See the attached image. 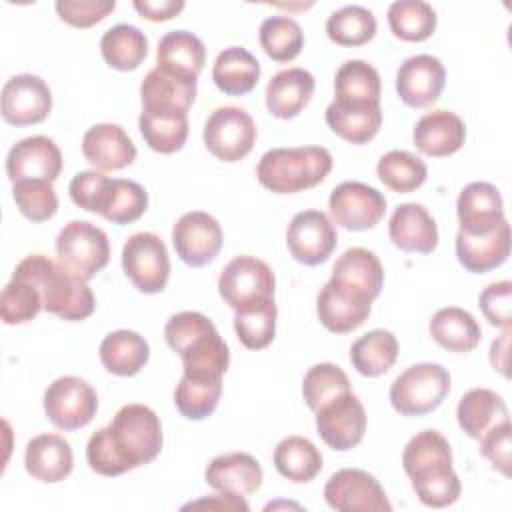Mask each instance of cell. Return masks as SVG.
I'll return each mask as SVG.
<instances>
[{"instance_id":"cell-1","label":"cell","mask_w":512,"mask_h":512,"mask_svg":"<svg viewBox=\"0 0 512 512\" xmlns=\"http://www.w3.org/2000/svg\"><path fill=\"white\" fill-rule=\"evenodd\" d=\"M162 450V424L144 404L122 406L112 422L96 430L86 444V460L100 476H120L150 464Z\"/></svg>"},{"instance_id":"cell-2","label":"cell","mask_w":512,"mask_h":512,"mask_svg":"<svg viewBox=\"0 0 512 512\" xmlns=\"http://www.w3.org/2000/svg\"><path fill=\"white\" fill-rule=\"evenodd\" d=\"M402 468L418 500L428 508H444L458 500L462 484L452 468V448L438 430H422L402 452Z\"/></svg>"},{"instance_id":"cell-3","label":"cell","mask_w":512,"mask_h":512,"mask_svg":"<svg viewBox=\"0 0 512 512\" xmlns=\"http://www.w3.org/2000/svg\"><path fill=\"white\" fill-rule=\"evenodd\" d=\"M166 344L180 354L186 376L222 378L230 366V350L214 322L202 312L172 314L164 326Z\"/></svg>"},{"instance_id":"cell-4","label":"cell","mask_w":512,"mask_h":512,"mask_svg":"<svg viewBox=\"0 0 512 512\" xmlns=\"http://www.w3.org/2000/svg\"><path fill=\"white\" fill-rule=\"evenodd\" d=\"M14 276L32 282L42 296L44 310L66 322L86 320L96 308V298L86 280L44 254H32L20 260Z\"/></svg>"},{"instance_id":"cell-5","label":"cell","mask_w":512,"mask_h":512,"mask_svg":"<svg viewBox=\"0 0 512 512\" xmlns=\"http://www.w3.org/2000/svg\"><path fill=\"white\" fill-rule=\"evenodd\" d=\"M332 170V154L322 146L272 148L256 166L258 182L274 194H296L318 186Z\"/></svg>"},{"instance_id":"cell-6","label":"cell","mask_w":512,"mask_h":512,"mask_svg":"<svg viewBox=\"0 0 512 512\" xmlns=\"http://www.w3.org/2000/svg\"><path fill=\"white\" fill-rule=\"evenodd\" d=\"M450 392V374L440 364L420 362L406 368L390 386V404L402 416L436 410Z\"/></svg>"},{"instance_id":"cell-7","label":"cell","mask_w":512,"mask_h":512,"mask_svg":"<svg viewBox=\"0 0 512 512\" xmlns=\"http://www.w3.org/2000/svg\"><path fill=\"white\" fill-rule=\"evenodd\" d=\"M54 248L58 262L86 282L110 260V242L106 232L86 220L68 222L58 232Z\"/></svg>"},{"instance_id":"cell-8","label":"cell","mask_w":512,"mask_h":512,"mask_svg":"<svg viewBox=\"0 0 512 512\" xmlns=\"http://www.w3.org/2000/svg\"><path fill=\"white\" fill-rule=\"evenodd\" d=\"M122 270L138 292H162L170 276V256L166 244L152 232L132 234L122 248Z\"/></svg>"},{"instance_id":"cell-9","label":"cell","mask_w":512,"mask_h":512,"mask_svg":"<svg viewBox=\"0 0 512 512\" xmlns=\"http://www.w3.org/2000/svg\"><path fill=\"white\" fill-rule=\"evenodd\" d=\"M258 138L252 116L238 106L216 108L204 124V146L222 162H238L250 154Z\"/></svg>"},{"instance_id":"cell-10","label":"cell","mask_w":512,"mask_h":512,"mask_svg":"<svg viewBox=\"0 0 512 512\" xmlns=\"http://www.w3.org/2000/svg\"><path fill=\"white\" fill-rule=\"evenodd\" d=\"M98 410L96 390L78 376H60L44 392L46 418L64 432L84 428Z\"/></svg>"},{"instance_id":"cell-11","label":"cell","mask_w":512,"mask_h":512,"mask_svg":"<svg viewBox=\"0 0 512 512\" xmlns=\"http://www.w3.org/2000/svg\"><path fill=\"white\" fill-rule=\"evenodd\" d=\"M314 414L316 432L332 450L346 452L362 442L366 432V410L352 392L332 398Z\"/></svg>"},{"instance_id":"cell-12","label":"cell","mask_w":512,"mask_h":512,"mask_svg":"<svg viewBox=\"0 0 512 512\" xmlns=\"http://www.w3.org/2000/svg\"><path fill=\"white\" fill-rule=\"evenodd\" d=\"M332 220L352 232L374 228L386 214V198L364 182H342L328 198Z\"/></svg>"},{"instance_id":"cell-13","label":"cell","mask_w":512,"mask_h":512,"mask_svg":"<svg viewBox=\"0 0 512 512\" xmlns=\"http://www.w3.org/2000/svg\"><path fill=\"white\" fill-rule=\"evenodd\" d=\"M324 500L332 510L354 512V510H372V512H390L392 504L380 482L358 468H344L334 472L324 486Z\"/></svg>"},{"instance_id":"cell-14","label":"cell","mask_w":512,"mask_h":512,"mask_svg":"<svg viewBox=\"0 0 512 512\" xmlns=\"http://www.w3.org/2000/svg\"><path fill=\"white\" fill-rule=\"evenodd\" d=\"M338 242L332 220L320 210L298 212L286 230V246L290 256L304 266L324 264Z\"/></svg>"},{"instance_id":"cell-15","label":"cell","mask_w":512,"mask_h":512,"mask_svg":"<svg viewBox=\"0 0 512 512\" xmlns=\"http://www.w3.org/2000/svg\"><path fill=\"white\" fill-rule=\"evenodd\" d=\"M172 244L184 264L202 268L218 256L222 248V228L208 212L192 210L182 214L174 224Z\"/></svg>"},{"instance_id":"cell-16","label":"cell","mask_w":512,"mask_h":512,"mask_svg":"<svg viewBox=\"0 0 512 512\" xmlns=\"http://www.w3.org/2000/svg\"><path fill=\"white\" fill-rule=\"evenodd\" d=\"M372 302L364 292L330 278L316 296V314L326 330L346 334L368 320Z\"/></svg>"},{"instance_id":"cell-17","label":"cell","mask_w":512,"mask_h":512,"mask_svg":"<svg viewBox=\"0 0 512 512\" xmlns=\"http://www.w3.org/2000/svg\"><path fill=\"white\" fill-rule=\"evenodd\" d=\"M274 288H276V278L272 268L256 256L232 258L224 266L218 278L220 298L232 310L256 298L274 296Z\"/></svg>"},{"instance_id":"cell-18","label":"cell","mask_w":512,"mask_h":512,"mask_svg":"<svg viewBox=\"0 0 512 512\" xmlns=\"http://www.w3.org/2000/svg\"><path fill=\"white\" fill-rule=\"evenodd\" d=\"M52 110V92L48 84L34 74H16L6 80L0 98L2 118L12 126H32Z\"/></svg>"},{"instance_id":"cell-19","label":"cell","mask_w":512,"mask_h":512,"mask_svg":"<svg viewBox=\"0 0 512 512\" xmlns=\"http://www.w3.org/2000/svg\"><path fill=\"white\" fill-rule=\"evenodd\" d=\"M446 82L442 62L432 54H416L406 58L396 72V92L410 108H426L434 104Z\"/></svg>"},{"instance_id":"cell-20","label":"cell","mask_w":512,"mask_h":512,"mask_svg":"<svg viewBox=\"0 0 512 512\" xmlns=\"http://www.w3.org/2000/svg\"><path fill=\"white\" fill-rule=\"evenodd\" d=\"M62 170V152L48 136H28L18 140L6 156V174L18 180L54 182Z\"/></svg>"},{"instance_id":"cell-21","label":"cell","mask_w":512,"mask_h":512,"mask_svg":"<svg viewBox=\"0 0 512 512\" xmlns=\"http://www.w3.org/2000/svg\"><path fill=\"white\" fill-rule=\"evenodd\" d=\"M456 214L460 228L458 232L480 236L498 228L504 218V204L498 188L490 182H470L462 188Z\"/></svg>"},{"instance_id":"cell-22","label":"cell","mask_w":512,"mask_h":512,"mask_svg":"<svg viewBox=\"0 0 512 512\" xmlns=\"http://www.w3.org/2000/svg\"><path fill=\"white\" fill-rule=\"evenodd\" d=\"M392 244L404 252L430 254L438 246V226L432 214L416 202L400 204L388 222Z\"/></svg>"},{"instance_id":"cell-23","label":"cell","mask_w":512,"mask_h":512,"mask_svg":"<svg viewBox=\"0 0 512 512\" xmlns=\"http://www.w3.org/2000/svg\"><path fill=\"white\" fill-rule=\"evenodd\" d=\"M196 82V76L156 66L144 76L140 84L142 108L188 112L196 98Z\"/></svg>"},{"instance_id":"cell-24","label":"cell","mask_w":512,"mask_h":512,"mask_svg":"<svg viewBox=\"0 0 512 512\" xmlns=\"http://www.w3.org/2000/svg\"><path fill=\"white\" fill-rule=\"evenodd\" d=\"M82 154L96 170H122L136 160V146L118 124H94L82 136Z\"/></svg>"},{"instance_id":"cell-25","label":"cell","mask_w":512,"mask_h":512,"mask_svg":"<svg viewBox=\"0 0 512 512\" xmlns=\"http://www.w3.org/2000/svg\"><path fill=\"white\" fill-rule=\"evenodd\" d=\"M412 140L422 154L444 158L464 146L466 126L458 114L450 110H434L416 122Z\"/></svg>"},{"instance_id":"cell-26","label":"cell","mask_w":512,"mask_h":512,"mask_svg":"<svg viewBox=\"0 0 512 512\" xmlns=\"http://www.w3.org/2000/svg\"><path fill=\"white\" fill-rule=\"evenodd\" d=\"M26 472L40 482L56 484L70 476L74 468L72 448L60 434H38L26 444Z\"/></svg>"},{"instance_id":"cell-27","label":"cell","mask_w":512,"mask_h":512,"mask_svg":"<svg viewBox=\"0 0 512 512\" xmlns=\"http://www.w3.org/2000/svg\"><path fill=\"white\" fill-rule=\"evenodd\" d=\"M206 484L218 492H230L238 496L254 494L262 486L260 462L246 452H230L210 460L204 470Z\"/></svg>"},{"instance_id":"cell-28","label":"cell","mask_w":512,"mask_h":512,"mask_svg":"<svg viewBox=\"0 0 512 512\" xmlns=\"http://www.w3.org/2000/svg\"><path fill=\"white\" fill-rule=\"evenodd\" d=\"M510 254V224L504 220L498 228L488 234L470 236L464 232L456 234V256L458 262L472 274H484L508 260Z\"/></svg>"},{"instance_id":"cell-29","label":"cell","mask_w":512,"mask_h":512,"mask_svg":"<svg viewBox=\"0 0 512 512\" xmlns=\"http://www.w3.org/2000/svg\"><path fill=\"white\" fill-rule=\"evenodd\" d=\"M316 80L304 68H286L274 74L266 86V108L280 120L296 118L310 102Z\"/></svg>"},{"instance_id":"cell-30","label":"cell","mask_w":512,"mask_h":512,"mask_svg":"<svg viewBox=\"0 0 512 512\" xmlns=\"http://www.w3.org/2000/svg\"><path fill=\"white\" fill-rule=\"evenodd\" d=\"M456 420L466 436L480 440L490 428L510 418L506 402L500 394L490 388H472L460 398Z\"/></svg>"},{"instance_id":"cell-31","label":"cell","mask_w":512,"mask_h":512,"mask_svg":"<svg viewBox=\"0 0 512 512\" xmlns=\"http://www.w3.org/2000/svg\"><path fill=\"white\" fill-rule=\"evenodd\" d=\"M260 78V62L242 46L224 48L212 66V80L226 96H244L252 92Z\"/></svg>"},{"instance_id":"cell-32","label":"cell","mask_w":512,"mask_h":512,"mask_svg":"<svg viewBox=\"0 0 512 512\" xmlns=\"http://www.w3.org/2000/svg\"><path fill=\"white\" fill-rule=\"evenodd\" d=\"M138 128L148 148L160 154H174L186 144L188 112L142 108Z\"/></svg>"},{"instance_id":"cell-33","label":"cell","mask_w":512,"mask_h":512,"mask_svg":"<svg viewBox=\"0 0 512 512\" xmlns=\"http://www.w3.org/2000/svg\"><path fill=\"white\" fill-rule=\"evenodd\" d=\"M334 102L380 106V74L364 60H346L334 76Z\"/></svg>"},{"instance_id":"cell-34","label":"cell","mask_w":512,"mask_h":512,"mask_svg":"<svg viewBox=\"0 0 512 512\" xmlns=\"http://www.w3.org/2000/svg\"><path fill=\"white\" fill-rule=\"evenodd\" d=\"M148 208L146 190L134 182L124 178H108L98 204L96 214L106 218L112 224H132L136 222Z\"/></svg>"},{"instance_id":"cell-35","label":"cell","mask_w":512,"mask_h":512,"mask_svg":"<svg viewBox=\"0 0 512 512\" xmlns=\"http://www.w3.org/2000/svg\"><path fill=\"white\" fill-rule=\"evenodd\" d=\"M278 308L274 296H262L234 310V330L238 340L248 350H262L276 336Z\"/></svg>"},{"instance_id":"cell-36","label":"cell","mask_w":512,"mask_h":512,"mask_svg":"<svg viewBox=\"0 0 512 512\" xmlns=\"http://www.w3.org/2000/svg\"><path fill=\"white\" fill-rule=\"evenodd\" d=\"M150 358V346L144 336L134 330H116L104 336L100 344L102 366L116 376L138 374Z\"/></svg>"},{"instance_id":"cell-37","label":"cell","mask_w":512,"mask_h":512,"mask_svg":"<svg viewBox=\"0 0 512 512\" xmlns=\"http://www.w3.org/2000/svg\"><path fill=\"white\" fill-rule=\"evenodd\" d=\"M430 336L450 352H472L482 340V328L474 316L458 306L440 308L430 320Z\"/></svg>"},{"instance_id":"cell-38","label":"cell","mask_w":512,"mask_h":512,"mask_svg":"<svg viewBox=\"0 0 512 512\" xmlns=\"http://www.w3.org/2000/svg\"><path fill=\"white\" fill-rule=\"evenodd\" d=\"M332 280L352 286L372 300L384 286V268L378 256L366 248H348L332 268Z\"/></svg>"},{"instance_id":"cell-39","label":"cell","mask_w":512,"mask_h":512,"mask_svg":"<svg viewBox=\"0 0 512 512\" xmlns=\"http://www.w3.org/2000/svg\"><path fill=\"white\" fill-rule=\"evenodd\" d=\"M328 128L350 144L370 142L382 126V108L380 106H346L330 102L326 108Z\"/></svg>"},{"instance_id":"cell-40","label":"cell","mask_w":512,"mask_h":512,"mask_svg":"<svg viewBox=\"0 0 512 512\" xmlns=\"http://www.w3.org/2000/svg\"><path fill=\"white\" fill-rule=\"evenodd\" d=\"M274 466L290 482H312L322 470L320 450L304 436H286L274 448Z\"/></svg>"},{"instance_id":"cell-41","label":"cell","mask_w":512,"mask_h":512,"mask_svg":"<svg viewBox=\"0 0 512 512\" xmlns=\"http://www.w3.org/2000/svg\"><path fill=\"white\" fill-rule=\"evenodd\" d=\"M398 358V340L392 332L376 328L350 346V362L358 374L376 378L386 374Z\"/></svg>"},{"instance_id":"cell-42","label":"cell","mask_w":512,"mask_h":512,"mask_svg":"<svg viewBox=\"0 0 512 512\" xmlns=\"http://www.w3.org/2000/svg\"><path fill=\"white\" fill-rule=\"evenodd\" d=\"M100 52L110 68L128 72L136 70L144 62L148 54V40L140 28L132 24H116L102 34Z\"/></svg>"},{"instance_id":"cell-43","label":"cell","mask_w":512,"mask_h":512,"mask_svg":"<svg viewBox=\"0 0 512 512\" xmlns=\"http://www.w3.org/2000/svg\"><path fill=\"white\" fill-rule=\"evenodd\" d=\"M156 62V66L198 78L206 64V48L196 34L188 30H172L160 38Z\"/></svg>"},{"instance_id":"cell-44","label":"cell","mask_w":512,"mask_h":512,"mask_svg":"<svg viewBox=\"0 0 512 512\" xmlns=\"http://www.w3.org/2000/svg\"><path fill=\"white\" fill-rule=\"evenodd\" d=\"M388 26L404 42H424L436 30V12L422 0H398L388 8Z\"/></svg>"},{"instance_id":"cell-45","label":"cell","mask_w":512,"mask_h":512,"mask_svg":"<svg viewBox=\"0 0 512 512\" xmlns=\"http://www.w3.org/2000/svg\"><path fill=\"white\" fill-rule=\"evenodd\" d=\"M222 394V378H196L182 374L174 390V404L178 412L188 420L208 418Z\"/></svg>"},{"instance_id":"cell-46","label":"cell","mask_w":512,"mask_h":512,"mask_svg":"<svg viewBox=\"0 0 512 512\" xmlns=\"http://www.w3.org/2000/svg\"><path fill=\"white\" fill-rule=\"evenodd\" d=\"M376 174L392 192L408 194L426 182L428 168L422 158L408 150H390L378 160Z\"/></svg>"},{"instance_id":"cell-47","label":"cell","mask_w":512,"mask_h":512,"mask_svg":"<svg viewBox=\"0 0 512 512\" xmlns=\"http://www.w3.org/2000/svg\"><path fill=\"white\" fill-rule=\"evenodd\" d=\"M374 14L358 4L332 12L326 20V36L338 46H362L376 36Z\"/></svg>"},{"instance_id":"cell-48","label":"cell","mask_w":512,"mask_h":512,"mask_svg":"<svg viewBox=\"0 0 512 512\" xmlns=\"http://www.w3.org/2000/svg\"><path fill=\"white\" fill-rule=\"evenodd\" d=\"M260 46L276 62L294 60L304 46V32L290 16H270L260 24Z\"/></svg>"},{"instance_id":"cell-49","label":"cell","mask_w":512,"mask_h":512,"mask_svg":"<svg viewBox=\"0 0 512 512\" xmlns=\"http://www.w3.org/2000/svg\"><path fill=\"white\" fill-rule=\"evenodd\" d=\"M350 392V380L346 372L330 362L314 364L302 380V396L312 412L330 402L332 398Z\"/></svg>"},{"instance_id":"cell-50","label":"cell","mask_w":512,"mask_h":512,"mask_svg":"<svg viewBox=\"0 0 512 512\" xmlns=\"http://www.w3.org/2000/svg\"><path fill=\"white\" fill-rule=\"evenodd\" d=\"M40 310H44V306L38 288L32 282L12 274V280L4 286L0 296V316L4 324H26L34 320Z\"/></svg>"},{"instance_id":"cell-51","label":"cell","mask_w":512,"mask_h":512,"mask_svg":"<svg viewBox=\"0 0 512 512\" xmlns=\"http://www.w3.org/2000/svg\"><path fill=\"white\" fill-rule=\"evenodd\" d=\"M12 198L22 216L32 222H46L58 210V196L48 180H18L12 186Z\"/></svg>"},{"instance_id":"cell-52","label":"cell","mask_w":512,"mask_h":512,"mask_svg":"<svg viewBox=\"0 0 512 512\" xmlns=\"http://www.w3.org/2000/svg\"><path fill=\"white\" fill-rule=\"evenodd\" d=\"M62 22L74 28H90L114 12V0H58L54 4Z\"/></svg>"},{"instance_id":"cell-53","label":"cell","mask_w":512,"mask_h":512,"mask_svg":"<svg viewBox=\"0 0 512 512\" xmlns=\"http://www.w3.org/2000/svg\"><path fill=\"white\" fill-rule=\"evenodd\" d=\"M478 306L492 326L510 330L512 326V282L500 280L488 284L480 296Z\"/></svg>"},{"instance_id":"cell-54","label":"cell","mask_w":512,"mask_h":512,"mask_svg":"<svg viewBox=\"0 0 512 512\" xmlns=\"http://www.w3.org/2000/svg\"><path fill=\"white\" fill-rule=\"evenodd\" d=\"M510 420L490 428L480 438V452L482 456L492 464L494 470H498L504 476H510Z\"/></svg>"},{"instance_id":"cell-55","label":"cell","mask_w":512,"mask_h":512,"mask_svg":"<svg viewBox=\"0 0 512 512\" xmlns=\"http://www.w3.org/2000/svg\"><path fill=\"white\" fill-rule=\"evenodd\" d=\"M106 180H108V176H104L102 172H96V170L78 172L70 180V186H68L72 202L82 210L96 212V204H98V198H100V192H102Z\"/></svg>"},{"instance_id":"cell-56","label":"cell","mask_w":512,"mask_h":512,"mask_svg":"<svg viewBox=\"0 0 512 512\" xmlns=\"http://www.w3.org/2000/svg\"><path fill=\"white\" fill-rule=\"evenodd\" d=\"M182 0H134L136 12L150 22H166L184 10Z\"/></svg>"},{"instance_id":"cell-57","label":"cell","mask_w":512,"mask_h":512,"mask_svg":"<svg viewBox=\"0 0 512 512\" xmlns=\"http://www.w3.org/2000/svg\"><path fill=\"white\" fill-rule=\"evenodd\" d=\"M200 506H208V508H216V510H242V512L250 510L248 502L242 496L230 494V492H220L212 498H202V500L190 502L184 508H200Z\"/></svg>"},{"instance_id":"cell-58","label":"cell","mask_w":512,"mask_h":512,"mask_svg":"<svg viewBox=\"0 0 512 512\" xmlns=\"http://www.w3.org/2000/svg\"><path fill=\"white\" fill-rule=\"evenodd\" d=\"M508 342H510V330H504L500 338H496L490 346V364L494 370H498L502 376L508 378Z\"/></svg>"}]
</instances>
